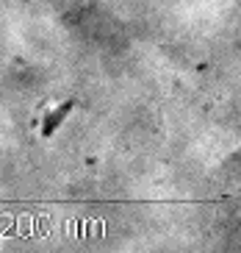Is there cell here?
<instances>
[{"label": "cell", "instance_id": "6da1fadb", "mask_svg": "<svg viewBox=\"0 0 241 253\" xmlns=\"http://www.w3.org/2000/svg\"><path fill=\"white\" fill-rule=\"evenodd\" d=\"M72 106H75V100H67V103H61L59 109H56V112L50 114V117H44V123H42V134H44V136H53V131L59 128V123H61V120H64L69 112H72Z\"/></svg>", "mask_w": 241, "mask_h": 253}]
</instances>
